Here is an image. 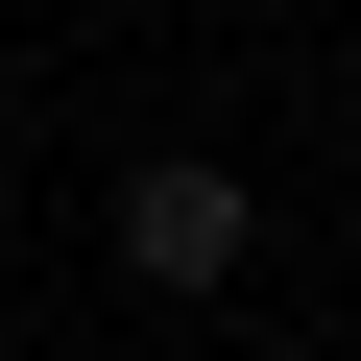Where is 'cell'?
Returning <instances> with one entry per match:
<instances>
[{
	"label": "cell",
	"mask_w": 361,
	"mask_h": 361,
	"mask_svg": "<svg viewBox=\"0 0 361 361\" xmlns=\"http://www.w3.org/2000/svg\"><path fill=\"white\" fill-rule=\"evenodd\" d=\"M97 241H121V289H145V313H217V289L265 265V169H217V145H145L121 193H97Z\"/></svg>",
	"instance_id": "1"
},
{
	"label": "cell",
	"mask_w": 361,
	"mask_h": 361,
	"mask_svg": "<svg viewBox=\"0 0 361 361\" xmlns=\"http://www.w3.org/2000/svg\"><path fill=\"white\" fill-rule=\"evenodd\" d=\"M0 361H25V337H0Z\"/></svg>",
	"instance_id": "2"
}]
</instances>
